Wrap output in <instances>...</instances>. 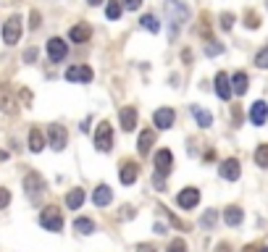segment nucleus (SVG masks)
I'll return each mask as SVG.
<instances>
[{
    "instance_id": "10",
    "label": "nucleus",
    "mask_w": 268,
    "mask_h": 252,
    "mask_svg": "<svg viewBox=\"0 0 268 252\" xmlns=\"http://www.w3.org/2000/svg\"><path fill=\"white\" fill-rule=\"evenodd\" d=\"M153 121H155L158 129H171L173 121H176V113H173V108H158Z\"/></svg>"
},
{
    "instance_id": "17",
    "label": "nucleus",
    "mask_w": 268,
    "mask_h": 252,
    "mask_svg": "<svg viewBox=\"0 0 268 252\" xmlns=\"http://www.w3.org/2000/svg\"><path fill=\"white\" fill-rule=\"evenodd\" d=\"M95 205L98 208H106V205H111V200H113V192H111V187L108 184H100L98 189H95Z\"/></svg>"
},
{
    "instance_id": "36",
    "label": "nucleus",
    "mask_w": 268,
    "mask_h": 252,
    "mask_svg": "<svg viewBox=\"0 0 268 252\" xmlns=\"http://www.w3.org/2000/svg\"><path fill=\"white\" fill-rule=\"evenodd\" d=\"M8 202H11V192L8 189H0V210H3Z\"/></svg>"
},
{
    "instance_id": "5",
    "label": "nucleus",
    "mask_w": 268,
    "mask_h": 252,
    "mask_svg": "<svg viewBox=\"0 0 268 252\" xmlns=\"http://www.w3.org/2000/svg\"><path fill=\"white\" fill-rule=\"evenodd\" d=\"M176 202H179V208H182V210H192V208H197V202H200V189H195V187L182 189V192H179V197H176Z\"/></svg>"
},
{
    "instance_id": "26",
    "label": "nucleus",
    "mask_w": 268,
    "mask_h": 252,
    "mask_svg": "<svg viewBox=\"0 0 268 252\" xmlns=\"http://www.w3.org/2000/svg\"><path fill=\"white\" fill-rule=\"evenodd\" d=\"M74 228L79 234H92V231H95V223H92V218H76Z\"/></svg>"
},
{
    "instance_id": "40",
    "label": "nucleus",
    "mask_w": 268,
    "mask_h": 252,
    "mask_svg": "<svg viewBox=\"0 0 268 252\" xmlns=\"http://www.w3.org/2000/svg\"><path fill=\"white\" fill-rule=\"evenodd\" d=\"M216 252H231V247H229L226 242H221V244L216 247Z\"/></svg>"
},
{
    "instance_id": "31",
    "label": "nucleus",
    "mask_w": 268,
    "mask_h": 252,
    "mask_svg": "<svg viewBox=\"0 0 268 252\" xmlns=\"http://www.w3.org/2000/svg\"><path fill=\"white\" fill-rule=\"evenodd\" d=\"M216 218H218V213H216V210H208V213L203 215V221H200V223H203L205 228H213V223H216Z\"/></svg>"
},
{
    "instance_id": "7",
    "label": "nucleus",
    "mask_w": 268,
    "mask_h": 252,
    "mask_svg": "<svg viewBox=\"0 0 268 252\" xmlns=\"http://www.w3.org/2000/svg\"><path fill=\"white\" fill-rule=\"evenodd\" d=\"M218 174H221V179H226V181H237V179H239V174H242L239 160H237V158H226L224 163H221Z\"/></svg>"
},
{
    "instance_id": "13",
    "label": "nucleus",
    "mask_w": 268,
    "mask_h": 252,
    "mask_svg": "<svg viewBox=\"0 0 268 252\" xmlns=\"http://www.w3.org/2000/svg\"><path fill=\"white\" fill-rule=\"evenodd\" d=\"M119 118H121V129H124V132H134V129H137V110H134L132 105L121 108Z\"/></svg>"
},
{
    "instance_id": "25",
    "label": "nucleus",
    "mask_w": 268,
    "mask_h": 252,
    "mask_svg": "<svg viewBox=\"0 0 268 252\" xmlns=\"http://www.w3.org/2000/svg\"><path fill=\"white\" fill-rule=\"evenodd\" d=\"M106 16L111 21H116L121 16V0H108V3H106Z\"/></svg>"
},
{
    "instance_id": "18",
    "label": "nucleus",
    "mask_w": 268,
    "mask_h": 252,
    "mask_svg": "<svg viewBox=\"0 0 268 252\" xmlns=\"http://www.w3.org/2000/svg\"><path fill=\"white\" fill-rule=\"evenodd\" d=\"M153 142H155V132H153V129H145L142 134H139V142H137L139 155H147V150L153 147Z\"/></svg>"
},
{
    "instance_id": "38",
    "label": "nucleus",
    "mask_w": 268,
    "mask_h": 252,
    "mask_svg": "<svg viewBox=\"0 0 268 252\" xmlns=\"http://www.w3.org/2000/svg\"><path fill=\"white\" fill-rule=\"evenodd\" d=\"M121 6H126L129 11H137L139 6H142V0H121Z\"/></svg>"
},
{
    "instance_id": "43",
    "label": "nucleus",
    "mask_w": 268,
    "mask_h": 252,
    "mask_svg": "<svg viewBox=\"0 0 268 252\" xmlns=\"http://www.w3.org/2000/svg\"><path fill=\"white\" fill-rule=\"evenodd\" d=\"M103 3V0H90V6H100Z\"/></svg>"
},
{
    "instance_id": "30",
    "label": "nucleus",
    "mask_w": 268,
    "mask_h": 252,
    "mask_svg": "<svg viewBox=\"0 0 268 252\" xmlns=\"http://www.w3.org/2000/svg\"><path fill=\"white\" fill-rule=\"evenodd\" d=\"M221 53H224V45H218V42H208L205 45V55H221Z\"/></svg>"
},
{
    "instance_id": "16",
    "label": "nucleus",
    "mask_w": 268,
    "mask_h": 252,
    "mask_svg": "<svg viewBox=\"0 0 268 252\" xmlns=\"http://www.w3.org/2000/svg\"><path fill=\"white\" fill-rule=\"evenodd\" d=\"M68 37H71V42L84 45V42L92 37V29H90L87 24H76V27H71V32H68Z\"/></svg>"
},
{
    "instance_id": "21",
    "label": "nucleus",
    "mask_w": 268,
    "mask_h": 252,
    "mask_svg": "<svg viewBox=\"0 0 268 252\" xmlns=\"http://www.w3.org/2000/svg\"><path fill=\"white\" fill-rule=\"evenodd\" d=\"M81 202H84V189H71L66 194V208L68 210H79Z\"/></svg>"
},
{
    "instance_id": "9",
    "label": "nucleus",
    "mask_w": 268,
    "mask_h": 252,
    "mask_svg": "<svg viewBox=\"0 0 268 252\" xmlns=\"http://www.w3.org/2000/svg\"><path fill=\"white\" fill-rule=\"evenodd\" d=\"M92 68L90 66H71V68H66V79L68 82H92Z\"/></svg>"
},
{
    "instance_id": "34",
    "label": "nucleus",
    "mask_w": 268,
    "mask_h": 252,
    "mask_svg": "<svg viewBox=\"0 0 268 252\" xmlns=\"http://www.w3.org/2000/svg\"><path fill=\"white\" fill-rule=\"evenodd\" d=\"M244 24H247L250 29H258V27H260V19H258V16H255L252 11H250V14L244 16Z\"/></svg>"
},
{
    "instance_id": "2",
    "label": "nucleus",
    "mask_w": 268,
    "mask_h": 252,
    "mask_svg": "<svg viewBox=\"0 0 268 252\" xmlns=\"http://www.w3.org/2000/svg\"><path fill=\"white\" fill-rule=\"evenodd\" d=\"M95 147L100 153H108L113 147V126L108 121H100L98 123V132H95Z\"/></svg>"
},
{
    "instance_id": "23",
    "label": "nucleus",
    "mask_w": 268,
    "mask_h": 252,
    "mask_svg": "<svg viewBox=\"0 0 268 252\" xmlns=\"http://www.w3.org/2000/svg\"><path fill=\"white\" fill-rule=\"evenodd\" d=\"M192 116L197 118V123H200L203 129H211V126H213V116L208 110H203L200 105H192Z\"/></svg>"
},
{
    "instance_id": "33",
    "label": "nucleus",
    "mask_w": 268,
    "mask_h": 252,
    "mask_svg": "<svg viewBox=\"0 0 268 252\" xmlns=\"http://www.w3.org/2000/svg\"><path fill=\"white\" fill-rule=\"evenodd\" d=\"M168 252H187V244H184V239H173L168 244Z\"/></svg>"
},
{
    "instance_id": "27",
    "label": "nucleus",
    "mask_w": 268,
    "mask_h": 252,
    "mask_svg": "<svg viewBox=\"0 0 268 252\" xmlns=\"http://www.w3.org/2000/svg\"><path fill=\"white\" fill-rule=\"evenodd\" d=\"M255 163L260 168H268V145H260L258 150H255Z\"/></svg>"
},
{
    "instance_id": "14",
    "label": "nucleus",
    "mask_w": 268,
    "mask_h": 252,
    "mask_svg": "<svg viewBox=\"0 0 268 252\" xmlns=\"http://www.w3.org/2000/svg\"><path fill=\"white\" fill-rule=\"evenodd\" d=\"M48 134H50V147L61 153L63 147H66V140H68V137H66V129H63V126H50Z\"/></svg>"
},
{
    "instance_id": "29",
    "label": "nucleus",
    "mask_w": 268,
    "mask_h": 252,
    "mask_svg": "<svg viewBox=\"0 0 268 252\" xmlns=\"http://www.w3.org/2000/svg\"><path fill=\"white\" fill-rule=\"evenodd\" d=\"M255 66H258V68H268V45L255 55Z\"/></svg>"
},
{
    "instance_id": "22",
    "label": "nucleus",
    "mask_w": 268,
    "mask_h": 252,
    "mask_svg": "<svg viewBox=\"0 0 268 252\" xmlns=\"http://www.w3.org/2000/svg\"><path fill=\"white\" fill-rule=\"evenodd\" d=\"M0 110L6 113H14V100H11V87L8 84H0Z\"/></svg>"
},
{
    "instance_id": "6",
    "label": "nucleus",
    "mask_w": 268,
    "mask_h": 252,
    "mask_svg": "<svg viewBox=\"0 0 268 252\" xmlns=\"http://www.w3.org/2000/svg\"><path fill=\"white\" fill-rule=\"evenodd\" d=\"M171 166H173V155L171 150H160L155 155V179H163L171 174Z\"/></svg>"
},
{
    "instance_id": "32",
    "label": "nucleus",
    "mask_w": 268,
    "mask_h": 252,
    "mask_svg": "<svg viewBox=\"0 0 268 252\" xmlns=\"http://www.w3.org/2000/svg\"><path fill=\"white\" fill-rule=\"evenodd\" d=\"M234 27V14H221V29H231Z\"/></svg>"
},
{
    "instance_id": "41",
    "label": "nucleus",
    "mask_w": 268,
    "mask_h": 252,
    "mask_svg": "<svg viewBox=\"0 0 268 252\" xmlns=\"http://www.w3.org/2000/svg\"><path fill=\"white\" fill-rule=\"evenodd\" d=\"M242 252H260V247H258V244H247Z\"/></svg>"
},
{
    "instance_id": "8",
    "label": "nucleus",
    "mask_w": 268,
    "mask_h": 252,
    "mask_svg": "<svg viewBox=\"0 0 268 252\" xmlns=\"http://www.w3.org/2000/svg\"><path fill=\"white\" fill-rule=\"evenodd\" d=\"M66 53H68V48H66V42H63L61 37H53V40L48 42V55H50L53 63H61V61L66 58Z\"/></svg>"
},
{
    "instance_id": "42",
    "label": "nucleus",
    "mask_w": 268,
    "mask_h": 252,
    "mask_svg": "<svg viewBox=\"0 0 268 252\" xmlns=\"http://www.w3.org/2000/svg\"><path fill=\"white\" fill-rule=\"evenodd\" d=\"M34 58H37V50H27V61H29V63H32V61H34Z\"/></svg>"
},
{
    "instance_id": "37",
    "label": "nucleus",
    "mask_w": 268,
    "mask_h": 252,
    "mask_svg": "<svg viewBox=\"0 0 268 252\" xmlns=\"http://www.w3.org/2000/svg\"><path fill=\"white\" fill-rule=\"evenodd\" d=\"M29 27H32V29H37V27H40V11H32V16H29Z\"/></svg>"
},
{
    "instance_id": "44",
    "label": "nucleus",
    "mask_w": 268,
    "mask_h": 252,
    "mask_svg": "<svg viewBox=\"0 0 268 252\" xmlns=\"http://www.w3.org/2000/svg\"><path fill=\"white\" fill-rule=\"evenodd\" d=\"M260 252H268V247H260Z\"/></svg>"
},
{
    "instance_id": "35",
    "label": "nucleus",
    "mask_w": 268,
    "mask_h": 252,
    "mask_svg": "<svg viewBox=\"0 0 268 252\" xmlns=\"http://www.w3.org/2000/svg\"><path fill=\"white\" fill-rule=\"evenodd\" d=\"M231 121H234V126L242 123V110H239V105H231Z\"/></svg>"
},
{
    "instance_id": "24",
    "label": "nucleus",
    "mask_w": 268,
    "mask_h": 252,
    "mask_svg": "<svg viewBox=\"0 0 268 252\" xmlns=\"http://www.w3.org/2000/svg\"><path fill=\"white\" fill-rule=\"evenodd\" d=\"M231 89H234L237 95H244V92H247V74H244V71H237L234 76H231Z\"/></svg>"
},
{
    "instance_id": "4",
    "label": "nucleus",
    "mask_w": 268,
    "mask_h": 252,
    "mask_svg": "<svg viewBox=\"0 0 268 252\" xmlns=\"http://www.w3.org/2000/svg\"><path fill=\"white\" fill-rule=\"evenodd\" d=\"M21 16H11L8 21H6V27H3V40H6V45H16L19 42V37H21Z\"/></svg>"
},
{
    "instance_id": "12",
    "label": "nucleus",
    "mask_w": 268,
    "mask_h": 252,
    "mask_svg": "<svg viewBox=\"0 0 268 252\" xmlns=\"http://www.w3.org/2000/svg\"><path fill=\"white\" fill-rule=\"evenodd\" d=\"M216 92L221 100H231V79L226 71H218L216 74Z\"/></svg>"
},
{
    "instance_id": "39",
    "label": "nucleus",
    "mask_w": 268,
    "mask_h": 252,
    "mask_svg": "<svg viewBox=\"0 0 268 252\" xmlns=\"http://www.w3.org/2000/svg\"><path fill=\"white\" fill-rule=\"evenodd\" d=\"M137 252H155V247H153V244H139Z\"/></svg>"
},
{
    "instance_id": "19",
    "label": "nucleus",
    "mask_w": 268,
    "mask_h": 252,
    "mask_svg": "<svg viewBox=\"0 0 268 252\" xmlns=\"http://www.w3.org/2000/svg\"><path fill=\"white\" fill-rule=\"evenodd\" d=\"M242 218H244V213H242L239 205H229V208L224 210V221H226L229 226H239Z\"/></svg>"
},
{
    "instance_id": "28",
    "label": "nucleus",
    "mask_w": 268,
    "mask_h": 252,
    "mask_svg": "<svg viewBox=\"0 0 268 252\" xmlns=\"http://www.w3.org/2000/svg\"><path fill=\"white\" fill-rule=\"evenodd\" d=\"M139 21H142V27H145L147 32H153V34H155V32L160 29V24H158V19H155V16H150V14H147V16H142V19H139Z\"/></svg>"
},
{
    "instance_id": "3",
    "label": "nucleus",
    "mask_w": 268,
    "mask_h": 252,
    "mask_svg": "<svg viewBox=\"0 0 268 252\" xmlns=\"http://www.w3.org/2000/svg\"><path fill=\"white\" fill-rule=\"evenodd\" d=\"M24 189H27V197H29L32 202L40 200V194H42V189H45V181H42V176L37 174V171H29V174L24 176Z\"/></svg>"
},
{
    "instance_id": "1",
    "label": "nucleus",
    "mask_w": 268,
    "mask_h": 252,
    "mask_svg": "<svg viewBox=\"0 0 268 252\" xmlns=\"http://www.w3.org/2000/svg\"><path fill=\"white\" fill-rule=\"evenodd\" d=\"M40 223L42 228H48V231H61L63 228V213L55 208V205H50V208H45L40 213Z\"/></svg>"
},
{
    "instance_id": "20",
    "label": "nucleus",
    "mask_w": 268,
    "mask_h": 252,
    "mask_svg": "<svg viewBox=\"0 0 268 252\" xmlns=\"http://www.w3.org/2000/svg\"><path fill=\"white\" fill-rule=\"evenodd\" d=\"M42 147H45V134H42V129H34L29 132V150L32 153H42Z\"/></svg>"
},
{
    "instance_id": "15",
    "label": "nucleus",
    "mask_w": 268,
    "mask_h": 252,
    "mask_svg": "<svg viewBox=\"0 0 268 252\" xmlns=\"http://www.w3.org/2000/svg\"><path fill=\"white\" fill-rule=\"evenodd\" d=\"M119 179H121V184H134L137 181V163L134 160H124L121 171H119Z\"/></svg>"
},
{
    "instance_id": "11",
    "label": "nucleus",
    "mask_w": 268,
    "mask_h": 252,
    "mask_svg": "<svg viewBox=\"0 0 268 252\" xmlns=\"http://www.w3.org/2000/svg\"><path fill=\"white\" fill-rule=\"evenodd\" d=\"M250 121L255 126H263L268 121V102L265 100H258V102H252V108H250Z\"/></svg>"
}]
</instances>
